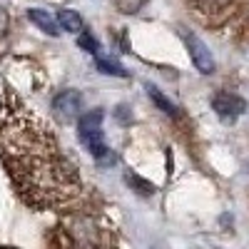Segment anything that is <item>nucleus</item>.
<instances>
[{
	"label": "nucleus",
	"instance_id": "nucleus-7",
	"mask_svg": "<svg viewBox=\"0 0 249 249\" xmlns=\"http://www.w3.org/2000/svg\"><path fill=\"white\" fill-rule=\"evenodd\" d=\"M212 107H214V112H217L222 120L232 122V120H237V117L244 112L247 105H244V100L237 97V95L219 92V95H214V100H212Z\"/></svg>",
	"mask_w": 249,
	"mask_h": 249
},
{
	"label": "nucleus",
	"instance_id": "nucleus-16",
	"mask_svg": "<svg viewBox=\"0 0 249 249\" xmlns=\"http://www.w3.org/2000/svg\"><path fill=\"white\" fill-rule=\"evenodd\" d=\"M8 25H10V18H8V13L3 8H0V37L8 33Z\"/></svg>",
	"mask_w": 249,
	"mask_h": 249
},
{
	"label": "nucleus",
	"instance_id": "nucleus-3",
	"mask_svg": "<svg viewBox=\"0 0 249 249\" xmlns=\"http://www.w3.org/2000/svg\"><path fill=\"white\" fill-rule=\"evenodd\" d=\"M60 237L65 249H107V234L95 219H70Z\"/></svg>",
	"mask_w": 249,
	"mask_h": 249
},
{
	"label": "nucleus",
	"instance_id": "nucleus-9",
	"mask_svg": "<svg viewBox=\"0 0 249 249\" xmlns=\"http://www.w3.org/2000/svg\"><path fill=\"white\" fill-rule=\"evenodd\" d=\"M57 25L62 30H68V33H82V18L72 10H62L57 15Z\"/></svg>",
	"mask_w": 249,
	"mask_h": 249
},
{
	"label": "nucleus",
	"instance_id": "nucleus-11",
	"mask_svg": "<svg viewBox=\"0 0 249 249\" xmlns=\"http://www.w3.org/2000/svg\"><path fill=\"white\" fill-rule=\"evenodd\" d=\"M147 92H150V97L157 102V107H162L164 112H170V115H177V110H175V105L167 100V97H162V92L157 90V88H152V85H147Z\"/></svg>",
	"mask_w": 249,
	"mask_h": 249
},
{
	"label": "nucleus",
	"instance_id": "nucleus-12",
	"mask_svg": "<svg viewBox=\"0 0 249 249\" xmlns=\"http://www.w3.org/2000/svg\"><path fill=\"white\" fill-rule=\"evenodd\" d=\"M95 65H97V70H100V72H105V75H115V77L124 75V70L117 65V62L105 60V57H97V60H95Z\"/></svg>",
	"mask_w": 249,
	"mask_h": 249
},
{
	"label": "nucleus",
	"instance_id": "nucleus-5",
	"mask_svg": "<svg viewBox=\"0 0 249 249\" xmlns=\"http://www.w3.org/2000/svg\"><path fill=\"white\" fill-rule=\"evenodd\" d=\"M182 40H184V45H187V53H190L192 62H195V68L204 75H210L214 70V57L210 53V48H207L202 40L192 33H182Z\"/></svg>",
	"mask_w": 249,
	"mask_h": 249
},
{
	"label": "nucleus",
	"instance_id": "nucleus-15",
	"mask_svg": "<svg viewBox=\"0 0 249 249\" xmlns=\"http://www.w3.org/2000/svg\"><path fill=\"white\" fill-rule=\"evenodd\" d=\"M130 182H132V184H135V187H137V190H140V192H147V195H150V192H152V187H150V184H147V182H144V179H137V177H135V175H130Z\"/></svg>",
	"mask_w": 249,
	"mask_h": 249
},
{
	"label": "nucleus",
	"instance_id": "nucleus-10",
	"mask_svg": "<svg viewBox=\"0 0 249 249\" xmlns=\"http://www.w3.org/2000/svg\"><path fill=\"white\" fill-rule=\"evenodd\" d=\"M115 5L122 15H135L147 5V0H115Z\"/></svg>",
	"mask_w": 249,
	"mask_h": 249
},
{
	"label": "nucleus",
	"instance_id": "nucleus-6",
	"mask_svg": "<svg viewBox=\"0 0 249 249\" xmlns=\"http://www.w3.org/2000/svg\"><path fill=\"white\" fill-rule=\"evenodd\" d=\"M80 110H82V97H80L77 90H62V92L55 95V100H53V112H55L57 117H62L65 122L75 120V117L80 115Z\"/></svg>",
	"mask_w": 249,
	"mask_h": 249
},
{
	"label": "nucleus",
	"instance_id": "nucleus-14",
	"mask_svg": "<svg viewBox=\"0 0 249 249\" xmlns=\"http://www.w3.org/2000/svg\"><path fill=\"white\" fill-rule=\"evenodd\" d=\"M77 43H80V48H85V50H90V53H97V45H95V40H92L90 35H82Z\"/></svg>",
	"mask_w": 249,
	"mask_h": 249
},
{
	"label": "nucleus",
	"instance_id": "nucleus-1",
	"mask_svg": "<svg viewBox=\"0 0 249 249\" xmlns=\"http://www.w3.org/2000/svg\"><path fill=\"white\" fill-rule=\"evenodd\" d=\"M8 137L0 144V160L33 207L62 210L80 199L82 182L75 167L57 150L53 132L45 122H37L15 107V117L8 120Z\"/></svg>",
	"mask_w": 249,
	"mask_h": 249
},
{
	"label": "nucleus",
	"instance_id": "nucleus-4",
	"mask_svg": "<svg viewBox=\"0 0 249 249\" xmlns=\"http://www.w3.org/2000/svg\"><path fill=\"white\" fill-rule=\"evenodd\" d=\"M80 140L85 142V147L90 150V155L95 160H102L107 152L105 147V137H102V112L100 110H92L88 115H82L80 120Z\"/></svg>",
	"mask_w": 249,
	"mask_h": 249
},
{
	"label": "nucleus",
	"instance_id": "nucleus-2",
	"mask_svg": "<svg viewBox=\"0 0 249 249\" xmlns=\"http://www.w3.org/2000/svg\"><path fill=\"white\" fill-rule=\"evenodd\" d=\"M184 3L210 28H219L224 23H230V20L239 18L249 8V0H184Z\"/></svg>",
	"mask_w": 249,
	"mask_h": 249
},
{
	"label": "nucleus",
	"instance_id": "nucleus-8",
	"mask_svg": "<svg viewBox=\"0 0 249 249\" xmlns=\"http://www.w3.org/2000/svg\"><path fill=\"white\" fill-rule=\"evenodd\" d=\"M28 15H30V20H33V23H35L40 30H43L45 35H53V37L57 35V23L53 20V15H50V13L37 10V8H35V10H30Z\"/></svg>",
	"mask_w": 249,
	"mask_h": 249
},
{
	"label": "nucleus",
	"instance_id": "nucleus-13",
	"mask_svg": "<svg viewBox=\"0 0 249 249\" xmlns=\"http://www.w3.org/2000/svg\"><path fill=\"white\" fill-rule=\"evenodd\" d=\"M10 115H13V110H10V100H8V95L0 90V130L8 124V120H10Z\"/></svg>",
	"mask_w": 249,
	"mask_h": 249
}]
</instances>
